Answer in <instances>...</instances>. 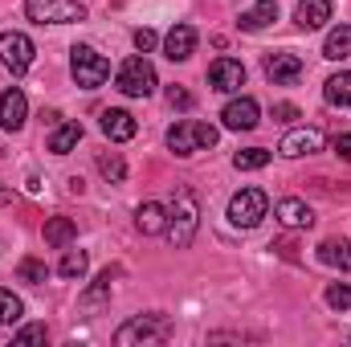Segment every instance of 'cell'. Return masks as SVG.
<instances>
[{"instance_id":"cell-1","label":"cell","mask_w":351,"mask_h":347,"mask_svg":"<svg viewBox=\"0 0 351 347\" xmlns=\"http://www.w3.org/2000/svg\"><path fill=\"white\" fill-rule=\"evenodd\" d=\"M196 225H200V204H196V196L188 192V188H176V200L172 208H168V241H172L176 250H188L192 246V237H196Z\"/></svg>"},{"instance_id":"cell-2","label":"cell","mask_w":351,"mask_h":347,"mask_svg":"<svg viewBox=\"0 0 351 347\" xmlns=\"http://www.w3.org/2000/svg\"><path fill=\"white\" fill-rule=\"evenodd\" d=\"M172 335V323L164 315H135L131 323H123L114 331V344L119 347H131V344H164Z\"/></svg>"},{"instance_id":"cell-3","label":"cell","mask_w":351,"mask_h":347,"mask_svg":"<svg viewBox=\"0 0 351 347\" xmlns=\"http://www.w3.org/2000/svg\"><path fill=\"white\" fill-rule=\"evenodd\" d=\"M213 143H217V127L213 123L184 119V123H176L172 131H168V147H172L176 156H196V152H204Z\"/></svg>"},{"instance_id":"cell-4","label":"cell","mask_w":351,"mask_h":347,"mask_svg":"<svg viewBox=\"0 0 351 347\" xmlns=\"http://www.w3.org/2000/svg\"><path fill=\"white\" fill-rule=\"evenodd\" d=\"M70 53H74V58H70V70H74V78H78V86L82 90H98L106 78H110V62H106L98 49H90V45H74Z\"/></svg>"},{"instance_id":"cell-5","label":"cell","mask_w":351,"mask_h":347,"mask_svg":"<svg viewBox=\"0 0 351 347\" xmlns=\"http://www.w3.org/2000/svg\"><path fill=\"white\" fill-rule=\"evenodd\" d=\"M114 86L123 90L127 98H147L156 90V66L147 58H127L114 74Z\"/></svg>"},{"instance_id":"cell-6","label":"cell","mask_w":351,"mask_h":347,"mask_svg":"<svg viewBox=\"0 0 351 347\" xmlns=\"http://www.w3.org/2000/svg\"><path fill=\"white\" fill-rule=\"evenodd\" d=\"M265 213H269V196H265L262 188H241V192L229 200V221H233L237 229H254V225H262Z\"/></svg>"},{"instance_id":"cell-7","label":"cell","mask_w":351,"mask_h":347,"mask_svg":"<svg viewBox=\"0 0 351 347\" xmlns=\"http://www.w3.org/2000/svg\"><path fill=\"white\" fill-rule=\"evenodd\" d=\"M25 16L37 25H70V21H82V4L78 0H25Z\"/></svg>"},{"instance_id":"cell-8","label":"cell","mask_w":351,"mask_h":347,"mask_svg":"<svg viewBox=\"0 0 351 347\" xmlns=\"http://www.w3.org/2000/svg\"><path fill=\"white\" fill-rule=\"evenodd\" d=\"M33 41L25 37V33H16V29H8V33H0V66L4 70H12V74H25L29 66H33Z\"/></svg>"},{"instance_id":"cell-9","label":"cell","mask_w":351,"mask_h":347,"mask_svg":"<svg viewBox=\"0 0 351 347\" xmlns=\"http://www.w3.org/2000/svg\"><path fill=\"white\" fill-rule=\"evenodd\" d=\"M278 152L290 156V160L315 156V152H323V131L319 127H294V131H286V139L278 143Z\"/></svg>"},{"instance_id":"cell-10","label":"cell","mask_w":351,"mask_h":347,"mask_svg":"<svg viewBox=\"0 0 351 347\" xmlns=\"http://www.w3.org/2000/svg\"><path fill=\"white\" fill-rule=\"evenodd\" d=\"M208 86L221 90V94L241 90V86H245V66H241V62H233V58H217V62L208 66Z\"/></svg>"},{"instance_id":"cell-11","label":"cell","mask_w":351,"mask_h":347,"mask_svg":"<svg viewBox=\"0 0 351 347\" xmlns=\"http://www.w3.org/2000/svg\"><path fill=\"white\" fill-rule=\"evenodd\" d=\"M265 78H269L274 86L298 82V78H302V58H298V53H269V58H265Z\"/></svg>"},{"instance_id":"cell-12","label":"cell","mask_w":351,"mask_h":347,"mask_svg":"<svg viewBox=\"0 0 351 347\" xmlns=\"http://www.w3.org/2000/svg\"><path fill=\"white\" fill-rule=\"evenodd\" d=\"M258 115H262V110H258L254 98H233L221 119H225L229 131H254V127H258Z\"/></svg>"},{"instance_id":"cell-13","label":"cell","mask_w":351,"mask_h":347,"mask_svg":"<svg viewBox=\"0 0 351 347\" xmlns=\"http://www.w3.org/2000/svg\"><path fill=\"white\" fill-rule=\"evenodd\" d=\"M135 131H139V123H135L127 110H119V106L102 110V135H106L110 143H127V139H135Z\"/></svg>"},{"instance_id":"cell-14","label":"cell","mask_w":351,"mask_h":347,"mask_svg":"<svg viewBox=\"0 0 351 347\" xmlns=\"http://www.w3.org/2000/svg\"><path fill=\"white\" fill-rule=\"evenodd\" d=\"M25 115H29V98L21 90H4L0 94V127L4 131H21L25 127Z\"/></svg>"},{"instance_id":"cell-15","label":"cell","mask_w":351,"mask_h":347,"mask_svg":"<svg viewBox=\"0 0 351 347\" xmlns=\"http://www.w3.org/2000/svg\"><path fill=\"white\" fill-rule=\"evenodd\" d=\"M278 221L286 225V229H311L315 225V213H311V204L306 200H294V196H286V200H278Z\"/></svg>"},{"instance_id":"cell-16","label":"cell","mask_w":351,"mask_h":347,"mask_svg":"<svg viewBox=\"0 0 351 347\" xmlns=\"http://www.w3.org/2000/svg\"><path fill=\"white\" fill-rule=\"evenodd\" d=\"M135 225H139V233L156 237V233L168 229V208H164L160 200H143V204L135 208Z\"/></svg>"},{"instance_id":"cell-17","label":"cell","mask_w":351,"mask_h":347,"mask_svg":"<svg viewBox=\"0 0 351 347\" xmlns=\"http://www.w3.org/2000/svg\"><path fill=\"white\" fill-rule=\"evenodd\" d=\"M192 49H196V29H192V25H176L172 33L164 37V53H168L172 62H188Z\"/></svg>"},{"instance_id":"cell-18","label":"cell","mask_w":351,"mask_h":347,"mask_svg":"<svg viewBox=\"0 0 351 347\" xmlns=\"http://www.w3.org/2000/svg\"><path fill=\"white\" fill-rule=\"evenodd\" d=\"M331 0H298V8H294V21L302 25V29H323L327 21H331Z\"/></svg>"},{"instance_id":"cell-19","label":"cell","mask_w":351,"mask_h":347,"mask_svg":"<svg viewBox=\"0 0 351 347\" xmlns=\"http://www.w3.org/2000/svg\"><path fill=\"white\" fill-rule=\"evenodd\" d=\"M78 139H82V123H58L53 135H49V152L53 156H70L78 147Z\"/></svg>"},{"instance_id":"cell-20","label":"cell","mask_w":351,"mask_h":347,"mask_svg":"<svg viewBox=\"0 0 351 347\" xmlns=\"http://www.w3.org/2000/svg\"><path fill=\"white\" fill-rule=\"evenodd\" d=\"M319 261H323V265H335V270H351V241L327 237V241L319 246Z\"/></svg>"},{"instance_id":"cell-21","label":"cell","mask_w":351,"mask_h":347,"mask_svg":"<svg viewBox=\"0 0 351 347\" xmlns=\"http://www.w3.org/2000/svg\"><path fill=\"white\" fill-rule=\"evenodd\" d=\"M74 237H78V225H74L70 217H53V221H45V246L66 250Z\"/></svg>"},{"instance_id":"cell-22","label":"cell","mask_w":351,"mask_h":347,"mask_svg":"<svg viewBox=\"0 0 351 347\" xmlns=\"http://www.w3.org/2000/svg\"><path fill=\"white\" fill-rule=\"evenodd\" d=\"M274 21H278V0H258L250 12H241V29H250V33H258Z\"/></svg>"},{"instance_id":"cell-23","label":"cell","mask_w":351,"mask_h":347,"mask_svg":"<svg viewBox=\"0 0 351 347\" xmlns=\"http://www.w3.org/2000/svg\"><path fill=\"white\" fill-rule=\"evenodd\" d=\"M323 58H331V62H343V58H351V25H339V29H331V33H327Z\"/></svg>"},{"instance_id":"cell-24","label":"cell","mask_w":351,"mask_h":347,"mask_svg":"<svg viewBox=\"0 0 351 347\" xmlns=\"http://www.w3.org/2000/svg\"><path fill=\"white\" fill-rule=\"evenodd\" d=\"M323 94H327V102H331V106H351V70H348V74L327 78Z\"/></svg>"},{"instance_id":"cell-25","label":"cell","mask_w":351,"mask_h":347,"mask_svg":"<svg viewBox=\"0 0 351 347\" xmlns=\"http://www.w3.org/2000/svg\"><path fill=\"white\" fill-rule=\"evenodd\" d=\"M98 172L106 176L110 184H123V180H127V164H123L119 152H102V156H98Z\"/></svg>"},{"instance_id":"cell-26","label":"cell","mask_w":351,"mask_h":347,"mask_svg":"<svg viewBox=\"0 0 351 347\" xmlns=\"http://www.w3.org/2000/svg\"><path fill=\"white\" fill-rule=\"evenodd\" d=\"M233 164H237L241 172H258V168L269 164V152H265V147H245V152H237V156H233Z\"/></svg>"},{"instance_id":"cell-27","label":"cell","mask_w":351,"mask_h":347,"mask_svg":"<svg viewBox=\"0 0 351 347\" xmlns=\"http://www.w3.org/2000/svg\"><path fill=\"white\" fill-rule=\"evenodd\" d=\"M21 315H25V302L0 286V323H21Z\"/></svg>"},{"instance_id":"cell-28","label":"cell","mask_w":351,"mask_h":347,"mask_svg":"<svg viewBox=\"0 0 351 347\" xmlns=\"http://www.w3.org/2000/svg\"><path fill=\"white\" fill-rule=\"evenodd\" d=\"M58 274H62V278H82V274H86V254H82V250H66Z\"/></svg>"},{"instance_id":"cell-29","label":"cell","mask_w":351,"mask_h":347,"mask_svg":"<svg viewBox=\"0 0 351 347\" xmlns=\"http://www.w3.org/2000/svg\"><path fill=\"white\" fill-rule=\"evenodd\" d=\"M327 307H335V311H348V307H351V286H343V282L327 286Z\"/></svg>"},{"instance_id":"cell-30","label":"cell","mask_w":351,"mask_h":347,"mask_svg":"<svg viewBox=\"0 0 351 347\" xmlns=\"http://www.w3.org/2000/svg\"><path fill=\"white\" fill-rule=\"evenodd\" d=\"M16 274H21V278H25V282H33V286H37V282H45V274H49V270H45V265H41V261L25 258V261H21V265H16Z\"/></svg>"},{"instance_id":"cell-31","label":"cell","mask_w":351,"mask_h":347,"mask_svg":"<svg viewBox=\"0 0 351 347\" xmlns=\"http://www.w3.org/2000/svg\"><path fill=\"white\" fill-rule=\"evenodd\" d=\"M12 344H21V347H29V344H45V327H41V323H33V327H21V331L12 335Z\"/></svg>"},{"instance_id":"cell-32","label":"cell","mask_w":351,"mask_h":347,"mask_svg":"<svg viewBox=\"0 0 351 347\" xmlns=\"http://www.w3.org/2000/svg\"><path fill=\"white\" fill-rule=\"evenodd\" d=\"M156 41H160V37H156L152 29H135V49H139V53H147V49H156Z\"/></svg>"},{"instance_id":"cell-33","label":"cell","mask_w":351,"mask_h":347,"mask_svg":"<svg viewBox=\"0 0 351 347\" xmlns=\"http://www.w3.org/2000/svg\"><path fill=\"white\" fill-rule=\"evenodd\" d=\"M168 102H172V106H180V110H192V102H196V98H192L188 90L172 86V90H168Z\"/></svg>"},{"instance_id":"cell-34","label":"cell","mask_w":351,"mask_h":347,"mask_svg":"<svg viewBox=\"0 0 351 347\" xmlns=\"http://www.w3.org/2000/svg\"><path fill=\"white\" fill-rule=\"evenodd\" d=\"M274 119H278V123H294V119H298V106H290V102H278V106H274Z\"/></svg>"},{"instance_id":"cell-35","label":"cell","mask_w":351,"mask_h":347,"mask_svg":"<svg viewBox=\"0 0 351 347\" xmlns=\"http://www.w3.org/2000/svg\"><path fill=\"white\" fill-rule=\"evenodd\" d=\"M335 156L351 164V135H335Z\"/></svg>"}]
</instances>
